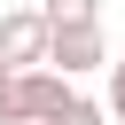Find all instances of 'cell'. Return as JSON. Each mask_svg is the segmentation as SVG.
Here are the masks:
<instances>
[{"label":"cell","mask_w":125,"mask_h":125,"mask_svg":"<svg viewBox=\"0 0 125 125\" xmlns=\"http://www.w3.org/2000/svg\"><path fill=\"white\" fill-rule=\"evenodd\" d=\"M47 39H55V31H47L39 8H8V16H0V62H8V70H47Z\"/></svg>","instance_id":"obj_1"},{"label":"cell","mask_w":125,"mask_h":125,"mask_svg":"<svg viewBox=\"0 0 125 125\" xmlns=\"http://www.w3.org/2000/svg\"><path fill=\"white\" fill-rule=\"evenodd\" d=\"M47 62H55V78H86V70H102V62H109L102 23H94V31H55V39H47Z\"/></svg>","instance_id":"obj_2"},{"label":"cell","mask_w":125,"mask_h":125,"mask_svg":"<svg viewBox=\"0 0 125 125\" xmlns=\"http://www.w3.org/2000/svg\"><path fill=\"white\" fill-rule=\"evenodd\" d=\"M39 16H47V31H94L102 23V0H47Z\"/></svg>","instance_id":"obj_3"},{"label":"cell","mask_w":125,"mask_h":125,"mask_svg":"<svg viewBox=\"0 0 125 125\" xmlns=\"http://www.w3.org/2000/svg\"><path fill=\"white\" fill-rule=\"evenodd\" d=\"M47 125H109V109H102V102H86V94H70V102H62Z\"/></svg>","instance_id":"obj_4"},{"label":"cell","mask_w":125,"mask_h":125,"mask_svg":"<svg viewBox=\"0 0 125 125\" xmlns=\"http://www.w3.org/2000/svg\"><path fill=\"white\" fill-rule=\"evenodd\" d=\"M102 109H109V117L125 125V62H109V102H102Z\"/></svg>","instance_id":"obj_5"},{"label":"cell","mask_w":125,"mask_h":125,"mask_svg":"<svg viewBox=\"0 0 125 125\" xmlns=\"http://www.w3.org/2000/svg\"><path fill=\"white\" fill-rule=\"evenodd\" d=\"M8 78H16V70H8V62H0V86H8Z\"/></svg>","instance_id":"obj_6"}]
</instances>
